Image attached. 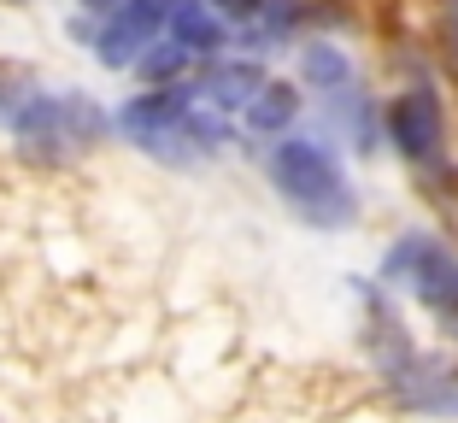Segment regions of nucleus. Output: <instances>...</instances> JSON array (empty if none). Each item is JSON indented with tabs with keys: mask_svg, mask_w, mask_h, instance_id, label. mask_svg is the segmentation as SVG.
<instances>
[{
	"mask_svg": "<svg viewBox=\"0 0 458 423\" xmlns=\"http://www.w3.org/2000/svg\"><path fill=\"white\" fill-rule=\"evenodd\" d=\"M217 13H229V18H253L259 13V0H212Z\"/></svg>",
	"mask_w": 458,
	"mask_h": 423,
	"instance_id": "11",
	"label": "nucleus"
},
{
	"mask_svg": "<svg viewBox=\"0 0 458 423\" xmlns=\"http://www.w3.org/2000/svg\"><path fill=\"white\" fill-rule=\"evenodd\" d=\"M165 18H171V0H118L112 18L100 24V59H106L112 71L135 65V59L159 41Z\"/></svg>",
	"mask_w": 458,
	"mask_h": 423,
	"instance_id": "5",
	"label": "nucleus"
},
{
	"mask_svg": "<svg viewBox=\"0 0 458 423\" xmlns=\"http://www.w3.org/2000/svg\"><path fill=\"white\" fill-rule=\"evenodd\" d=\"M242 118L253 123L259 136H276V130H288V123L300 118V89H294V82H265Z\"/></svg>",
	"mask_w": 458,
	"mask_h": 423,
	"instance_id": "8",
	"label": "nucleus"
},
{
	"mask_svg": "<svg viewBox=\"0 0 458 423\" xmlns=\"http://www.w3.org/2000/svg\"><path fill=\"white\" fill-rule=\"evenodd\" d=\"M6 130H13L30 153L65 159V153H77V148H95L100 130H106V118H100L95 100H82V95H47V89H36Z\"/></svg>",
	"mask_w": 458,
	"mask_h": 423,
	"instance_id": "2",
	"label": "nucleus"
},
{
	"mask_svg": "<svg viewBox=\"0 0 458 423\" xmlns=\"http://www.w3.org/2000/svg\"><path fill=\"white\" fill-rule=\"evenodd\" d=\"M388 136L400 141V153L418 165V171H441V159H446V112H441V95H435L429 82L405 89V95L388 106Z\"/></svg>",
	"mask_w": 458,
	"mask_h": 423,
	"instance_id": "4",
	"label": "nucleus"
},
{
	"mask_svg": "<svg viewBox=\"0 0 458 423\" xmlns=\"http://www.w3.org/2000/svg\"><path fill=\"white\" fill-rule=\"evenodd\" d=\"M165 24H171V41H182L194 59H200V54H217V47H224V24L212 18V6H206V0H176Z\"/></svg>",
	"mask_w": 458,
	"mask_h": 423,
	"instance_id": "7",
	"label": "nucleus"
},
{
	"mask_svg": "<svg viewBox=\"0 0 458 423\" xmlns=\"http://www.w3.org/2000/svg\"><path fill=\"white\" fill-rule=\"evenodd\" d=\"M189 65H194V54L182 47V41H153L148 54L135 59V77H148L153 89H171V82H182Z\"/></svg>",
	"mask_w": 458,
	"mask_h": 423,
	"instance_id": "10",
	"label": "nucleus"
},
{
	"mask_svg": "<svg viewBox=\"0 0 458 423\" xmlns=\"http://www.w3.org/2000/svg\"><path fill=\"white\" fill-rule=\"evenodd\" d=\"M388 271L400 276L423 306L458 317V259L435 241V235H405V241L388 253Z\"/></svg>",
	"mask_w": 458,
	"mask_h": 423,
	"instance_id": "3",
	"label": "nucleus"
},
{
	"mask_svg": "<svg viewBox=\"0 0 458 423\" xmlns=\"http://www.w3.org/2000/svg\"><path fill=\"white\" fill-rule=\"evenodd\" d=\"M171 6H176V0H171Z\"/></svg>",
	"mask_w": 458,
	"mask_h": 423,
	"instance_id": "12",
	"label": "nucleus"
},
{
	"mask_svg": "<svg viewBox=\"0 0 458 423\" xmlns=\"http://www.w3.org/2000/svg\"><path fill=\"white\" fill-rule=\"evenodd\" d=\"M300 71H306L311 89H324V95H335V89H347L352 82V65L341 47H324V41H311V47H300Z\"/></svg>",
	"mask_w": 458,
	"mask_h": 423,
	"instance_id": "9",
	"label": "nucleus"
},
{
	"mask_svg": "<svg viewBox=\"0 0 458 423\" xmlns=\"http://www.w3.org/2000/svg\"><path fill=\"white\" fill-rule=\"evenodd\" d=\"M259 89H265V71H259L253 59H212L206 77H200V95L212 100L217 112H247Z\"/></svg>",
	"mask_w": 458,
	"mask_h": 423,
	"instance_id": "6",
	"label": "nucleus"
},
{
	"mask_svg": "<svg viewBox=\"0 0 458 423\" xmlns=\"http://www.w3.org/2000/svg\"><path fill=\"white\" fill-rule=\"evenodd\" d=\"M13 6H18V0H13Z\"/></svg>",
	"mask_w": 458,
	"mask_h": 423,
	"instance_id": "13",
	"label": "nucleus"
},
{
	"mask_svg": "<svg viewBox=\"0 0 458 423\" xmlns=\"http://www.w3.org/2000/svg\"><path fill=\"white\" fill-rule=\"evenodd\" d=\"M270 182H276V194H283L306 224H318V230H341V224H352V212H359L341 159L311 136L276 141V153H270Z\"/></svg>",
	"mask_w": 458,
	"mask_h": 423,
	"instance_id": "1",
	"label": "nucleus"
}]
</instances>
